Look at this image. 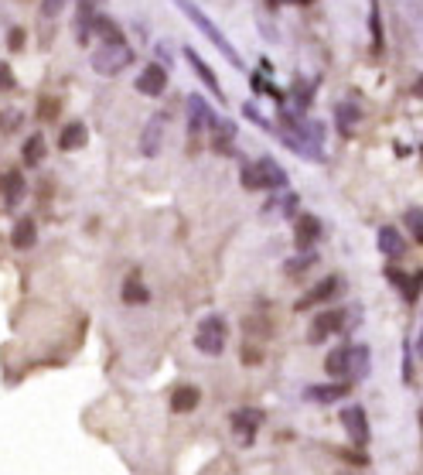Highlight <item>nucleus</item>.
<instances>
[{
    "label": "nucleus",
    "instance_id": "19",
    "mask_svg": "<svg viewBox=\"0 0 423 475\" xmlns=\"http://www.w3.org/2000/svg\"><path fill=\"white\" fill-rule=\"evenodd\" d=\"M379 253H386V257L400 260L406 253V243L403 236H400V229H393V226H383L379 229Z\"/></svg>",
    "mask_w": 423,
    "mask_h": 475
},
{
    "label": "nucleus",
    "instance_id": "4",
    "mask_svg": "<svg viewBox=\"0 0 423 475\" xmlns=\"http://www.w3.org/2000/svg\"><path fill=\"white\" fill-rule=\"evenodd\" d=\"M229 345V325L222 315H209L202 318L198 332H195V349L205 353V356H222Z\"/></svg>",
    "mask_w": 423,
    "mask_h": 475
},
{
    "label": "nucleus",
    "instance_id": "17",
    "mask_svg": "<svg viewBox=\"0 0 423 475\" xmlns=\"http://www.w3.org/2000/svg\"><path fill=\"white\" fill-rule=\"evenodd\" d=\"M0 192H4V202L14 209L21 198H24V192H28V181H24L21 171H7V175L0 178Z\"/></svg>",
    "mask_w": 423,
    "mask_h": 475
},
{
    "label": "nucleus",
    "instance_id": "9",
    "mask_svg": "<svg viewBox=\"0 0 423 475\" xmlns=\"http://www.w3.org/2000/svg\"><path fill=\"white\" fill-rule=\"evenodd\" d=\"M338 287H342V277L338 274H331V277H325V280H318V287H311L304 297H297V311H311L314 304H321V301H328L331 294H338Z\"/></svg>",
    "mask_w": 423,
    "mask_h": 475
},
{
    "label": "nucleus",
    "instance_id": "29",
    "mask_svg": "<svg viewBox=\"0 0 423 475\" xmlns=\"http://www.w3.org/2000/svg\"><path fill=\"white\" fill-rule=\"evenodd\" d=\"M403 222H406V229L413 233V239H417V243H423V209H417V205H413V209H406Z\"/></svg>",
    "mask_w": 423,
    "mask_h": 475
},
{
    "label": "nucleus",
    "instance_id": "1",
    "mask_svg": "<svg viewBox=\"0 0 423 475\" xmlns=\"http://www.w3.org/2000/svg\"><path fill=\"white\" fill-rule=\"evenodd\" d=\"M171 4L178 7V11H181V14H185V18L192 21V24L198 28V31H202V35H205V38L212 41V48H215V52H219L222 59L232 62L236 69H243V55H239V52L232 48L229 38L222 35V28H219V24H215V21H212L209 14H205V11H202L198 4H195V0H171Z\"/></svg>",
    "mask_w": 423,
    "mask_h": 475
},
{
    "label": "nucleus",
    "instance_id": "38",
    "mask_svg": "<svg viewBox=\"0 0 423 475\" xmlns=\"http://www.w3.org/2000/svg\"><path fill=\"white\" fill-rule=\"evenodd\" d=\"M420 353H423V328H420Z\"/></svg>",
    "mask_w": 423,
    "mask_h": 475
},
{
    "label": "nucleus",
    "instance_id": "27",
    "mask_svg": "<svg viewBox=\"0 0 423 475\" xmlns=\"http://www.w3.org/2000/svg\"><path fill=\"white\" fill-rule=\"evenodd\" d=\"M369 31H372V48H383V21H379V0H369Z\"/></svg>",
    "mask_w": 423,
    "mask_h": 475
},
{
    "label": "nucleus",
    "instance_id": "11",
    "mask_svg": "<svg viewBox=\"0 0 423 475\" xmlns=\"http://www.w3.org/2000/svg\"><path fill=\"white\" fill-rule=\"evenodd\" d=\"M318 236H321L318 216H297V222H294V243H297V250H311L318 243Z\"/></svg>",
    "mask_w": 423,
    "mask_h": 475
},
{
    "label": "nucleus",
    "instance_id": "13",
    "mask_svg": "<svg viewBox=\"0 0 423 475\" xmlns=\"http://www.w3.org/2000/svg\"><path fill=\"white\" fill-rule=\"evenodd\" d=\"M11 243H14V250H31V246L38 243V226H35V219L21 216L18 222H14V229H11Z\"/></svg>",
    "mask_w": 423,
    "mask_h": 475
},
{
    "label": "nucleus",
    "instance_id": "10",
    "mask_svg": "<svg viewBox=\"0 0 423 475\" xmlns=\"http://www.w3.org/2000/svg\"><path fill=\"white\" fill-rule=\"evenodd\" d=\"M188 120H192V130H215L219 117L212 113V106L202 96H188Z\"/></svg>",
    "mask_w": 423,
    "mask_h": 475
},
{
    "label": "nucleus",
    "instance_id": "18",
    "mask_svg": "<svg viewBox=\"0 0 423 475\" xmlns=\"http://www.w3.org/2000/svg\"><path fill=\"white\" fill-rule=\"evenodd\" d=\"M304 396L314 400V404H335V400L348 396V383H321V387H308Z\"/></svg>",
    "mask_w": 423,
    "mask_h": 475
},
{
    "label": "nucleus",
    "instance_id": "14",
    "mask_svg": "<svg viewBox=\"0 0 423 475\" xmlns=\"http://www.w3.org/2000/svg\"><path fill=\"white\" fill-rule=\"evenodd\" d=\"M185 59H188V62H192V69H195V76H198V79H202V82H205V86H209V93H212V96H215V99H219V103H226V96H222V82H219V79H215V72H212V69H209V65H205V62H202V59H198V55H195V52H192V48H185Z\"/></svg>",
    "mask_w": 423,
    "mask_h": 475
},
{
    "label": "nucleus",
    "instance_id": "6",
    "mask_svg": "<svg viewBox=\"0 0 423 475\" xmlns=\"http://www.w3.org/2000/svg\"><path fill=\"white\" fill-rule=\"evenodd\" d=\"M342 428H345V435L359 445V448H366L369 445V417H366V407H359V404H352L342 411Z\"/></svg>",
    "mask_w": 423,
    "mask_h": 475
},
{
    "label": "nucleus",
    "instance_id": "34",
    "mask_svg": "<svg viewBox=\"0 0 423 475\" xmlns=\"http://www.w3.org/2000/svg\"><path fill=\"white\" fill-rule=\"evenodd\" d=\"M0 120H4V123H0V130H14V127L21 123V117H14V113H4Z\"/></svg>",
    "mask_w": 423,
    "mask_h": 475
},
{
    "label": "nucleus",
    "instance_id": "37",
    "mask_svg": "<svg viewBox=\"0 0 423 475\" xmlns=\"http://www.w3.org/2000/svg\"><path fill=\"white\" fill-rule=\"evenodd\" d=\"M413 96H417V99H423V72H420V79L413 82Z\"/></svg>",
    "mask_w": 423,
    "mask_h": 475
},
{
    "label": "nucleus",
    "instance_id": "33",
    "mask_svg": "<svg viewBox=\"0 0 423 475\" xmlns=\"http://www.w3.org/2000/svg\"><path fill=\"white\" fill-rule=\"evenodd\" d=\"M243 359H246V362H263V353H260V349H253V345H246V349H243Z\"/></svg>",
    "mask_w": 423,
    "mask_h": 475
},
{
    "label": "nucleus",
    "instance_id": "28",
    "mask_svg": "<svg viewBox=\"0 0 423 475\" xmlns=\"http://www.w3.org/2000/svg\"><path fill=\"white\" fill-rule=\"evenodd\" d=\"M93 28H96V35H103V41H123V31H120L106 14H96V18H93Z\"/></svg>",
    "mask_w": 423,
    "mask_h": 475
},
{
    "label": "nucleus",
    "instance_id": "36",
    "mask_svg": "<svg viewBox=\"0 0 423 475\" xmlns=\"http://www.w3.org/2000/svg\"><path fill=\"white\" fill-rule=\"evenodd\" d=\"M21 45H24V31H11V48H21Z\"/></svg>",
    "mask_w": 423,
    "mask_h": 475
},
{
    "label": "nucleus",
    "instance_id": "31",
    "mask_svg": "<svg viewBox=\"0 0 423 475\" xmlns=\"http://www.w3.org/2000/svg\"><path fill=\"white\" fill-rule=\"evenodd\" d=\"M314 260H318V257H314V253H304V257H297V260H294V263H287L284 270H287V274H301V270H308V267H311V263H314Z\"/></svg>",
    "mask_w": 423,
    "mask_h": 475
},
{
    "label": "nucleus",
    "instance_id": "20",
    "mask_svg": "<svg viewBox=\"0 0 423 475\" xmlns=\"http://www.w3.org/2000/svg\"><path fill=\"white\" fill-rule=\"evenodd\" d=\"M86 140H89V130H86V123H69L65 130H62V137H58V147L62 151H79V147H86Z\"/></svg>",
    "mask_w": 423,
    "mask_h": 475
},
{
    "label": "nucleus",
    "instance_id": "15",
    "mask_svg": "<svg viewBox=\"0 0 423 475\" xmlns=\"http://www.w3.org/2000/svg\"><path fill=\"white\" fill-rule=\"evenodd\" d=\"M256 175H260V181H263V188H284V185H287V171H284L273 158L256 161Z\"/></svg>",
    "mask_w": 423,
    "mask_h": 475
},
{
    "label": "nucleus",
    "instance_id": "25",
    "mask_svg": "<svg viewBox=\"0 0 423 475\" xmlns=\"http://www.w3.org/2000/svg\"><path fill=\"white\" fill-rule=\"evenodd\" d=\"M212 134H215V147H219V154H229V144H232V137H236V123H232V120H219Z\"/></svg>",
    "mask_w": 423,
    "mask_h": 475
},
{
    "label": "nucleus",
    "instance_id": "35",
    "mask_svg": "<svg viewBox=\"0 0 423 475\" xmlns=\"http://www.w3.org/2000/svg\"><path fill=\"white\" fill-rule=\"evenodd\" d=\"M58 7H62V0H45V14H48V18L58 14Z\"/></svg>",
    "mask_w": 423,
    "mask_h": 475
},
{
    "label": "nucleus",
    "instance_id": "8",
    "mask_svg": "<svg viewBox=\"0 0 423 475\" xmlns=\"http://www.w3.org/2000/svg\"><path fill=\"white\" fill-rule=\"evenodd\" d=\"M229 420H232V431L243 437V441H250V437L260 431V424H263L267 417H263L260 407H239V411H232Z\"/></svg>",
    "mask_w": 423,
    "mask_h": 475
},
{
    "label": "nucleus",
    "instance_id": "3",
    "mask_svg": "<svg viewBox=\"0 0 423 475\" xmlns=\"http://www.w3.org/2000/svg\"><path fill=\"white\" fill-rule=\"evenodd\" d=\"M290 147L297 151V154H304L308 161H321V147H325V127L321 123H314V120H304V123H294V130L284 134Z\"/></svg>",
    "mask_w": 423,
    "mask_h": 475
},
{
    "label": "nucleus",
    "instance_id": "39",
    "mask_svg": "<svg viewBox=\"0 0 423 475\" xmlns=\"http://www.w3.org/2000/svg\"><path fill=\"white\" fill-rule=\"evenodd\" d=\"M301 4H311V0H301Z\"/></svg>",
    "mask_w": 423,
    "mask_h": 475
},
{
    "label": "nucleus",
    "instance_id": "21",
    "mask_svg": "<svg viewBox=\"0 0 423 475\" xmlns=\"http://www.w3.org/2000/svg\"><path fill=\"white\" fill-rule=\"evenodd\" d=\"M120 297H123V304H147V301H151V287H144L140 280L130 277L127 284H123Z\"/></svg>",
    "mask_w": 423,
    "mask_h": 475
},
{
    "label": "nucleus",
    "instance_id": "24",
    "mask_svg": "<svg viewBox=\"0 0 423 475\" xmlns=\"http://www.w3.org/2000/svg\"><path fill=\"white\" fill-rule=\"evenodd\" d=\"M369 366V349L366 345H348V377H362Z\"/></svg>",
    "mask_w": 423,
    "mask_h": 475
},
{
    "label": "nucleus",
    "instance_id": "5",
    "mask_svg": "<svg viewBox=\"0 0 423 475\" xmlns=\"http://www.w3.org/2000/svg\"><path fill=\"white\" fill-rule=\"evenodd\" d=\"M345 328V311L342 308H331V311H321V315L311 321L308 328V342H314V345H321V342H328L331 336H338Z\"/></svg>",
    "mask_w": 423,
    "mask_h": 475
},
{
    "label": "nucleus",
    "instance_id": "30",
    "mask_svg": "<svg viewBox=\"0 0 423 475\" xmlns=\"http://www.w3.org/2000/svg\"><path fill=\"white\" fill-rule=\"evenodd\" d=\"M243 185H246L250 192L263 188V181H260V175H256V164H243Z\"/></svg>",
    "mask_w": 423,
    "mask_h": 475
},
{
    "label": "nucleus",
    "instance_id": "16",
    "mask_svg": "<svg viewBox=\"0 0 423 475\" xmlns=\"http://www.w3.org/2000/svg\"><path fill=\"white\" fill-rule=\"evenodd\" d=\"M198 404H202V390L192 387V383L178 387V390L171 394V411H174V414H192Z\"/></svg>",
    "mask_w": 423,
    "mask_h": 475
},
{
    "label": "nucleus",
    "instance_id": "26",
    "mask_svg": "<svg viewBox=\"0 0 423 475\" xmlns=\"http://www.w3.org/2000/svg\"><path fill=\"white\" fill-rule=\"evenodd\" d=\"M335 120L342 123V130H345V127H355V123L362 120V110H359L352 99H345V103H338V106H335Z\"/></svg>",
    "mask_w": 423,
    "mask_h": 475
},
{
    "label": "nucleus",
    "instance_id": "32",
    "mask_svg": "<svg viewBox=\"0 0 423 475\" xmlns=\"http://www.w3.org/2000/svg\"><path fill=\"white\" fill-rule=\"evenodd\" d=\"M7 89H14V76H11V69L0 62V93H7Z\"/></svg>",
    "mask_w": 423,
    "mask_h": 475
},
{
    "label": "nucleus",
    "instance_id": "23",
    "mask_svg": "<svg viewBox=\"0 0 423 475\" xmlns=\"http://www.w3.org/2000/svg\"><path fill=\"white\" fill-rule=\"evenodd\" d=\"M41 161H45V137H41V134H31V137L24 140V164L35 168Z\"/></svg>",
    "mask_w": 423,
    "mask_h": 475
},
{
    "label": "nucleus",
    "instance_id": "12",
    "mask_svg": "<svg viewBox=\"0 0 423 475\" xmlns=\"http://www.w3.org/2000/svg\"><path fill=\"white\" fill-rule=\"evenodd\" d=\"M161 144H164V120L154 117V120H147V127L140 134V154L144 158H154L157 151H161Z\"/></svg>",
    "mask_w": 423,
    "mask_h": 475
},
{
    "label": "nucleus",
    "instance_id": "7",
    "mask_svg": "<svg viewBox=\"0 0 423 475\" xmlns=\"http://www.w3.org/2000/svg\"><path fill=\"white\" fill-rule=\"evenodd\" d=\"M134 86H137V93H140V96H161V93L168 89V69L151 62V65L137 76Z\"/></svg>",
    "mask_w": 423,
    "mask_h": 475
},
{
    "label": "nucleus",
    "instance_id": "22",
    "mask_svg": "<svg viewBox=\"0 0 423 475\" xmlns=\"http://www.w3.org/2000/svg\"><path fill=\"white\" fill-rule=\"evenodd\" d=\"M325 370L331 373V377H348V345H338V349L328 353Z\"/></svg>",
    "mask_w": 423,
    "mask_h": 475
},
{
    "label": "nucleus",
    "instance_id": "2",
    "mask_svg": "<svg viewBox=\"0 0 423 475\" xmlns=\"http://www.w3.org/2000/svg\"><path fill=\"white\" fill-rule=\"evenodd\" d=\"M127 65H134V48L127 41H103L93 52V72L96 76H120Z\"/></svg>",
    "mask_w": 423,
    "mask_h": 475
}]
</instances>
